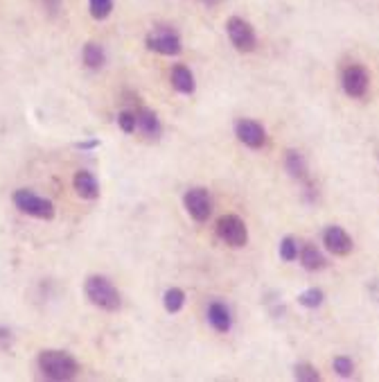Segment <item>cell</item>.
<instances>
[{
    "mask_svg": "<svg viewBox=\"0 0 379 382\" xmlns=\"http://www.w3.org/2000/svg\"><path fill=\"white\" fill-rule=\"evenodd\" d=\"M36 367L43 378L54 380V382L73 380L80 376L82 371L80 362L66 351H41L36 358Z\"/></svg>",
    "mask_w": 379,
    "mask_h": 382,
    "instance_id": "obj_1",
    "label": "cell"
},
{
    "mask_svg": "<svg viewBox=\"0 0 379 382\" xmlns=\"http://www.w3.org/2000/svg\"><path fill=\"white\" fill-rule=\"evenodd\" d=\"M84 292H86V299L100 310L115 312L122 306V297H120L118 288H115L106 276H89L84 283Z\"/></svg>",
    "mask_w": 379,
    "mask_h": 382,
    "instance_id": "obj_2",
    "label": "cell"
},
{
    "mask_svg": "<svg viewBox=\"0 0 379 382\" xmlns=\"http://www.w3.org/2000/svg\"><path fill=\"white\" fill-rule=\"evenodd\" d=\"M217 238L228 244L232 249H241L246 247L248 242V229H246V222L239 218V215H221L217 220Z\"/></svg>",
    "mask_w": 379,
    "mask_h": 382,
    "instance_id": "obj_3",
    "label": "cell"
},
{
    "mask_svg": "<svg viewBox=\"0 0 379 382\" xmlns=\"http://www.w3.org/2000/svg\"><path fill=\"white\" fill-rule=\"evenodd\" d=\"M14 206L21 213L30 215V218H36V220H52L54 218V204L50 199L41 197V194L25 190V188L14 192Z\"/></svg>",
    "mask_w": 379,
    "mask_h": 382,
    "instance_id": "obj_4",
    "label": "cell"
},
{
    "mask_svg": "<svg viewBox=\"0 0 379 382\" xmlns=\"http://www.w3.org/2000/svg\"><path fill=\"white\" fill-rule=\"evenodd\" d=\"M341 88L348 97L362 100L371 91V73L364 64H348L341 71Z\"/></svg>",
    "mask_w": 379,
    "mask_h": 382,
    "instance_id": "obj_5",
    "label": "cell"
},
{
    "mask_svg": "<svg viewBox=\"0 0 379 382\" xmlns=\"http://www.w3.org/2000/svg\"><path fill=\"white\" fill-rule=\"evenodd\" d=\"M226 32L230 43L235 45V50L239 52H253L258 48V34L248 21H244L241 16H230L226 21Z\"/></svg>",
    "mask_w": 379,
    "mask_h": 382,
    "instance_id": "obj_6",
    "label": "cell"
},
{
    "mask_svg": "<svg viewBox=\"0 0 379 382\" xmlns=\"http://www.w3.org/2000/svg\"><path fill=\"white\" fill-rule=\"evenodd\" d=\"M320 242H323V249L336 258H345L355 249L352 235H350L343 227H339V224H329V227H325L323 235H320Z\"/></svg>",
    "mask_w": 379,
    "mask_h": 382,
    "instance_id": "obj_7",
    "label": "cell"
},
{
    "mask_svg": "<svg viewBox=\"0 0 379 382\" xmlns=\"http://www.w3.org/2000/svg\"><path fill=\"white\" fill-rule=\"evenodd\" d=\"M235 136L248 150H265L269 145V134L265 129V125H260L258 120H251V118H239V120H235Z\"/></svg>",
    "mask_w": 379,
    "mask_h": 382,
    "instance_id": "obj_8",
    "label": "cell"
},
{
    "mask_svg": "<svg viewBox=\"0 0 379 382\" xmlns=\"http://www.w3.org/2000/svg\"><path fill=\"white\" fill-rule=\"evenodd\" d=\"M144 43H147V48L151 52H158V55H179L183 50V43H181V36L174 32V29L170 27H156L151 29V32L147 34V38H144Z\"/></svg>",
    "mask_w": 379,
    "mask_h": 382,
    "instance_id": "obj_9",
    "label": "cell"
},
{
    "mask_svg": "<svg viewBox=\"0 0 379 382\" xmlns=\"http://www.w3.org/2000/svg\"><path fill=\"white\" fill-rule=\"evenodd\" d=\"M183 206L194 222H208L212 215V197L206 188H190L183 197Z\"/></svg>",
    "mask_w": 379,
    "mask_h": 382,
    "instance_id": "obj_10",
    "label": "cell"
},
{
    "mask_svg": "<svg viewBox=\"0 0 379 382\" xmlns=\"http://www.w3.org/2000/svg\"><path fill=\"white\" fill-rule=\"evenodd\" d=\"M298 262L305 271H323L327 267V256L316 247V244L307 242V244H300Z\"/></svg>",
    "mask_w": 379,
    "mask_h": 382,
    "instance_id": "obj_11",
    "label": "cell"
},
{
    "mask_svg": "<svg viewBox=\"0 0 379 382\" xmlns=\"http://www.w3.org/2000/svg\"><path fill=\"white\" fill-rule=\"evenodd\" d=\"M285 170L291 179H296L305 185L312 183V179H309V163L305 159V154H300L298 150H289L285 154Z\"/></svg>",
    "mask_w": 379,
    "mask_h": 382,
    "instance_id": "obj_12",
    "label": "cell"
},
{
    "mask_svg": "<svg viewBox=\"0 0 379 382\" xmlns=\"http://www.w3.org/2000/svg\"><path fill=\"white\" fill-rule=\"evenodd\" d=\"M208 321L217 332H228L232 328V312L226 303L212 301L208 306Z\"/></svg>",
    "mask_w": 379,
    "mask_h": 382,
    "instance_id": "obj_13",
    "label": "cell"
},
{
    "mask_svg": "<svg viewBox=\"0 0 379 382\" xmlns=\"http://www.w3.org/2000/svg\"><path fill=\"white\" fill-rule=\"evenodd\" d=\"M73 185H75V190L82 199H97V197H100V183H97L95 174H91V172H86V170L75 172Z\"/></svg>",
    "mask_w": 379,
    "mask_h": 382,
    "instance_id": "obj_14",
    "label": "cell"
},
{
    "mask_svg": "<svg viewBox=\"0 0 379 382\" xmlns=\"http://www.w3.org/2000/svg\"><path fill=\"white\" fill-rule=\"evenodd\" d=\"M135 120H138V129L147 136V139H158L161 136L163 127H161L158 115L151 109H147V106H138V109H135Z\"/></svg>",
    "mask_w": 379,
    "mask_h": 382,
    "instance_id": "obj_15",
    "label": "cell"
},
{
    "mask_svg": "<svg viewBox=\"0 0 379 382\" xmlns=\"http://www.w3.org/2000/svg\"><path fill=\"white\" fill-rule=\"evenodd\" d=\"M170 77H172V86L183 95H192L194 88H197V84H194V75L188 66H181V64L174 66Z\"/></svg>",
    "mask_w": 379,
    "mask_h": 382,
    "instance_id": "obj_16",
    "label": "cell"
},
{
    "mask_svg": "<svg viewBox=\"0 0 379 382\" xmlns=\"http://www.w3.org/2000/svg\"><path fill=\"white\" fill-rule=\"evenodd\" d=\"M82 59L84 64L91 68V71H100V68L104 66L106 62V55H104V48L100 43H86L84 50H82Z\"/></svg>",
    "mask_w": 379,
    "mask_h": 382,
    "instance_id": "obj_17",
    "label": "cell"
},
{
    "mask_svg": "<svg viewBox=\"0 0 379 382\" xmlns=\"http://www.w3.org/2000/svg\"><path fill=\"white\" fill-rule=\"evenodd\" d=\"M298 303L307 310H318L325 303V292L320 288H307L298 294Z\"/></svg>",
    "mask_w": 379,
    "mask_h": 382,
    "instance_id": "obj_18",
    "label": "cell"
},
{
    "mask_svg": "<svg viewBox=\"0 0 379 382\" xmlns=\"http://www.w3.org/2000/svg\"><path fill=\"white\" fill-rule=\"evenodd\" d=\"M298 251H300V242L294 238V235H285V238L280 240V244H278V256H280V260H285V262L298 260Z\"/></svg>",
    "mask_w": 379,
    "mask_h": 382,
    "instance_id": "obj_19",
    "label": "cell"
},
{
    "mask_svg": "<svg viewBox=\"0 0 379 382\" xmlns=\"http://www.w3.org/2000/svg\"><path fill=\"white\" fill-rule=\"evenodd\" d=\"M163 306L170 315H177V312L186 306V292L179 290V288H170L163 294Z\"/></svg>",
    "mask_w": 379,
    "mask_h": 382,
    "instance_id": "obj_20",
    "label": "cell"
},
{
    "mask_svg": "<svg viewBox=\"0 0 379 382\" xmlns=\"http://www.w3.org/2000/svg\"><path fill=\"white\" fill-rule=\"evenodd\" d=\"M294 378L298 382H318L320 374L312 362H298V365L294 367Z\"/></svg>",
    "mask_w": 379,
    "mask_h": 382,
    "instance_id": "obj_21",
    "label": "cell"
},
{
    "mask_svg": "<svg viewBox=\"0 0 379 382\" xmlns=\"http://www.w3.org/2000/svg\"><path fill=\"white\" fill-rule=\"evenodd\" d=\"M332 369H334V374L339 378H343V380L355 376V362H352V358H348V355H336L332 360Z\"/></svg>",
    "mask_w": 379,
    "mask_h": 382,
    "instance_id": "obj_22",
    "label": "cell"
},
{
    "mask_svg": "<svg viewBox=\"0 0 379 382\" xmlns=\"http://www.w3.org/2000/svg\"><path fill=\"white\" fill-rule=\"evenodd\" d=\"M89 9L95 21H104L113 12V0H89Z\"/></svg>",
    "mask_w": 379,
    "mask_h": 382,
    "instance_id": "obj_23",
    "label": "cell"
},
{
    "mask_svg": "<svg viewBox=\"0 0 379 382\" xmlns=\"http://www.w3.org/2000/svg\"><path fill=\"white\" fill-rule=\"evenodd\" d=\"M118 125L124 134H133L138 129V120H135V111H120L118 113Z\"/></svg>",
    "mask_w": 379,
    "mask_h": 382,
    "instance_id": "obj_24",
    "label": "cell"
},
{
    "mask_svg": "<svg viewBox=\"0 0 379 382\" xmlns=\"http://www.w3.org/2000/svg\"><path fill=\"white\" fill-rule=\"evenodd\" d=\"M12 330H9L7 326H0V348L7 351L9 346H12Z\"/></svg>",
    "mask_w": 379,
    "mask_h": 382,
    "instance_id": "obj_25",
    "label": "cell"
},
{
    "mask_svg": "<svg viewBox=\"0 0 379 382\" xmlns=\"http://www.w3.org/2000/svg\"><path fill=\"white\" fill-rule=\"evenodd\" d=\"M43 5H45L47 12H50V14L54 16V14L61 9V0H43Z\"/></svg>",
    "mask_w": 379,
    "mask_h": 382,
    "instance_id": "obj_26",
    "label": "cell"
},
{
    "mask_svg": "<svg viewBox=\"0 0 379 382\" xmlns=\"http://www.w3.org/2000/svg\"><path fill=\"white\" fill-rule=\"evenodd\" d=\"M100 145V141H82V143H75V147L77 150H95V147Z\"/></svg>",
    "mask_w": 379,
    "mask_h": 382,
    "instance_id": "obj_27",
    "label": "cell"
},
{
    "mask_svg": "<svg viewBox=\"0 0 379 382\" xmlns=\"http://www.w3.org/2000/svg\"><path fill=\"white\" fill-rule=\"evenodd\" d=\"M203 3H206L208 7H215V5H219V3H221V0H203Z\"/></svg>",
    "mask_w": 379,
    "mask_h": 382,
    "instance_id": "obj_28",
    "label": "cell"
}]
</instances>
